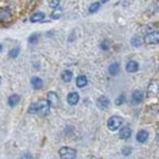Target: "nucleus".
<instances>
[{"label":"nucleus","instance_id":"dca6fc26","mask_svg":"<svg viewBox=\"0 0 159 159\" xmlns=\"http://www.w3.org/2000/svg\"><path fill=\"white\" fill-rule=\"evenodd\" d=\"M44 17H45V15L43 14V12H36V14H33L31 17H30V21L31 22H40V21L44 20Z\"/></svg>","mask_w":159,"mask_h":159},{"label":"nucleus","instance_id":"0eeeda50","mask_svg":"<svg viewBox=\"0 0 159 159\" xmlns=\"http://www.w3.org/2000/svg\"><path fill=\"white\" fill-rule=\"evenodd\" d=\"M109 104H110V102H109V99H108L105 96H102V97H99V98L97 99V107L99 108L100 110H105V109H108Z\"/></svg>","mask_w":159,"mask_h":159},{"label":"nucleus","instance_id":"f257e3e1","mask_svg":"<svg viewBox=\"0 0 159 159\" xmlns=\"http://www.w3.org/2000/svg\"><path fill=\"white\" fill-rule=\"evenodd\" d=\"M50 105L47 100H39L38 103H32L28 108L30 114H39V115H47L49 114Z\"/></svg>","mask_w":159,"mask_h":159},{"label":"nucleus","instance_id":"423d86ee","mask_svg":"<svg viewBox=\"0 0 159 159\" xmlns=\"http://www.w3.org/2000/svg\"><path fill=\"white\" fill-rule=\"evenodd\" d=\"M148 97H154V96H157L159 92V86L158 83L156 82V81H152L151 83H149V86H148Z\"/></svg>","mask_w":159,"mask_h":159},{"label":"nucleus","instance_id":"9d476101","mask_svg":"<svg viewBox=\"0 0 159 159\" xmlns=\"http://www.w3.org/2000/svg\"><path fill=\"white\" fill-rule=\"evenodd\" d=\"M137 70H139V62L131 60V61H129V62L126 64V71H127V72L134 74V72H136Z\"/></svg>","mask_w":159,"mask_h":159},{"label":"nucleus","instance_id":"f03ea898","mask_svg":"<svg viewBox=\"0 0 159 159\" xmlns=\"http://www.w3.org/2000/svg\"><path fill=\"white\" fill-rule=\"evenodd\" d=\"M122 122H124V120H122L121 116L114 115V116L109 118L108 122H107V125H108V129H109L110 131H116L120 126L122 125Z\"/></svg>","mask_w":159,"mask_h":159},{"label":"nucleus","instance_id":"b1692460","mask_svg":"<svg viewBox=\"0 0 159 159\" xmlns=\"http://www.w3.org/2000/svg\"><path fill=\"white\" fill-rule=\"evenodd\" d=\"M38 38H39V36H38L37 33H36V34H32V36H30V38H28V43L34 44V43L38 42Z\"/></svg>","mask_w":159,"mask_h":159},{"label":"nucleus","instance_id":"393cba45","mask_svg":"<svg viewBox=\"0 0 159 159\" xmlns=\"http://www.w3.org/2000/svg\"><path fill=\"white\" fill-rule=\"evenodd\" d=\"M124 100H125V94H120L119 97L115 99V104L116 105H121L124 103Z\"/></svg>","mask_w":159,"mask_h":159},{"label":"nucleus","instance_id":"f3484780","mask_svg":"<svg viewBox=\"0 0 159 159\" xmlns=\"http://www.w3.org/2000/svg\"><path fill=\"white\" fill-rule=\"evenodd\" d=\"M137 141H139V143H144L147 139H148V132L147 131H144V130H141L139 134H137Z\"/></svg>","mask_w":159,"mask_h":159},{"label":"nucleus","instance_id":"6e6552de","mask_svg":"<svg viewBox=\"0 0 159 159\" xmlns=\"http://www.w3.org/2000/svg\"><path fill=\"white\" fill-rule=\"evenodd\" d=\"M131 127L130 126H124L121 130H120V134H119V137L121 139H129L131 137Z\"/></svg>","mask_w":159,"mask_h":159},{"label":"nucleus","instance_id":"7ed1b4c3","mask_svg":"<svg viewBox=\"0 0 159 159\" xmlns=\"http://www.w3.org/2000/svg\"><path fill=\"white\" fill-rule=\"evenodd\" d=\"M59 154L61 159H75L76 151L71 147H61L59 149Z\"/></svg>","mask_w":159,"mask_h":159},{"label":"nucleus","instance_id":"ddd939ff","mask_svg":"<svg viewBox=\"0 0 159 159\" xmlns=\"http://www.w3.org/2000/svg\"><path fill=\"white\" fill-rule=\"evenodd\" d=\"M20 99L21 98L19 94H11V96L9 97V99H7V104H9L10 107H15V105L19 104Z\"/></svg>","mask_w":159,"mask_h":159},{"label":"nucleus","instance_id":"1a4fd4ad","mask_svg":"<svg viewBox=\"0 0 159 159\" xmlns=\"http://www.w3.org/2000/svg\"><path fill=\"white\" fill-rule=\"evenodd\" d=\"M79 100H80V96L77 92H71V93H69V96H67V103H69L70 105L77 104Z\"/></svg>","mask_w":159,"mask_h":159},{"label":"nucleus","instance_id":"bb28decb","mask_svg":"<svg viewBox=\"0 0 159 159\" xmlns=\"http://www.w3.org/2000/svg\"><path fill=\"white\" fill-rule=\"evenodd\" d=\"M59 2H60V0H52L50 1V7H53V9H57L58 6H59Z\"/></svg>","mask_w":159,"mask_h":159},{"label":"nucleus","instance_id":"9b49d317","mask_svg":"<svg viewBox=\"0 0 159 159\" xmlns=\"http://www.w3.org/2000/svg\"><path fill=\"white\" fill-rule=\"evenodd\" d=\"M143 100V93L141 91H135L132 93V103L134 104H139Z\"/></svg>","mask_w":159,"mask_h":159},{"label":"nucleus","instance_id":"412c9836","mask_svg":"<svg viewBox=\"0 0 159 159\" xmlns=\"http://www.w3.org/2000/svg\"><path fill=\"white\" fill-rule=\"evenodd\" d=\"M99 9H100V2H93V4H91L88 11H89V14H94V12H97Z\"/></svg>","mask_w":159,"mask_h":159},{"label":"nucleus","instance_id":"4be33fe9","mask_svg":"<svg viewBox=\"0 0 159 159\" xmlns=\"http://www.w3.org/2000/svg\"><path fill=\"white\" fill-rule=\"evenodd\" d=\"M62 16V10L60 9V7H57L54 11H53V14H52V19L53 20H58Z\"/></svg>","mask_w":159,"mask_h":159},{"label":"nucleus","instance_id":"2f4dec72","mask_svg":"<svg viewBox=\"0 0 159 159\" xmlns=\"http://www.w3.org/2000/svg\"><path fill=\"white\" fill-rule=\"evenodd\" d=\"M0 84H1V77H0Z\"/></svg>","mask_w":159,"mask_h":159},{"label":"nucleus","instance_id":"a878e982","mask_svg":"<svg viewBox=\"0 0 159 159\" xmlns=\"http://www.w3.org/2000/svg\"><path fill=\"white\" fill-rule=\"evenodd\" d=\"M121 152H122V154H124V156H130V154H131V152H132V149H131V147H124Z\"/></svg>","mask_w":159,"mask_h":159},{"label":"nucleus","instance_id":"20e7f679","mask_svg":"<svg viewBox=\"0 0 159 159\" xmlns=\"http://www.w3.org/2000/svg\"><path fill=\"white\" fill-rule=\"evenodd\" d=\"M143 42H146L147 44H156V43H159V32H149L144 36L143 38Z\"/></svg>","mask_w":159,"mask_h":159},{"label":"nucleus","instance_id":"5701e85b","mask_svg":"<svg viewBox=\"0 0 159 159\" xmlns=\"http://www.w3.org/2000/svg\"><path fill=\"white\" fill-rule=\"evenodd\" d=\"M142 42H143V39H142L141 37H139V36H136V37H134V38L131 39V44H132L134 47H139V45L142 44Z\"/></svg>","mask_w":159,"mask_h":159},{"label":"nucleus","instance_id":"7c9ffc66","mask_svg":"<svg viewBox=\"0 0 159 159\" xmlns=\"http://www.w3.org/2000/svg\"><path fill=\"white\" fill-rule=\"evenodd\" d=\"M1 49H2V47H1V44H0V52H1Z\"/></svg>","mask_w":159,"mask_h":159},{"label":"nucleus","instance_id":"aec40b11","mask_svg":"<svg viewBox=\"0 0 159 159\" xmlns=\"http://www.w3.org/2000/svg\"><path fill=\"white\" fill-rule=\"evenodd\" d=\"M19 54H20V48H19V47H16V48H12V49L9 52V57H10L11 59H15V58H17V57H19Z\"/></svg>","mask_w":159,"mask_h":159},{"label":"nucleus","instance_id":"c756f323","mask_svg":"<svg viewBox=\"0 0 159 159\" xmlns=\"http://www.w3.org/2000/svg\"><path fill=\"white\" fill-rule=\"evenodd\" d=\"M100 1H102V2H108L109 0H100Z\"/></svg>","mask_w":159,"mask_h":159},{"label":"nucleus","instance_id":"a211bd4d","mask_svg":"<svg viewBox=\"0 0 159 159\" xmlns=\"http://www.w3.org/2000/svg\"><path fill=\"white\" fill-rule=\"evenodd\" d=\"M87 77L84 76V75H81V76H79L77 79H76V86L77 87H80V88H83L84 86H87Z\"/></svg>","mask_w":159,"mask_h":159},{"label":"nucleus","instance_id":"4468645a","mask_svg":"<svg viewBox=\"0 0 159 159\" xmlns=\"http://www.w3.org/2000/svg\"><path fill=\"white\" fill-rule=\"evenodd\" d=\"M31 83H32V87L34 89H40L43 87V80L39 79V77H32Z\"/></svg>","mask_w":159,"mask_h":159},{"label":"nucleus","instance_id":"f8f14e48","mask_svg":"<svg viewBox=\"0 0 159 159\" xmlns=\"http://www.w3.org/2000/svg\"><path fill=\"white\" fill-rule=\"evenodd\" d=\"M11 17V12L9 9H0V21H7Z\"/></svg>","mask_w":159,"mask_h":159},{"label":"nucleus","instance_id":"6ab92c4d","mask_svg":"<svg viewBox=\"0 0 159 159\" xmlns=\"http://www.w3.org/2000/svg\"><path fill=\"white\" fill-rule=\"evenodd\" d=\"M61 79H62L64 82H70L72 80V72L70 70H65L62 72V75H61Z\"/></svg>","mask_w":159,"mask_h":159},{"label":"nucleus","instance_id":"cd10ccee","mask_svg":"<svg viewBox=\"0 0 159 159\" xmlns=\"http://www.w3.org/2000/svg\"><path fill=\"white\" fill-rule=\"evenodd\" d=\"M100 48H102L103 50H107V49L109 48V43H108L107 40H104V42H102V44H100Z\"/></svg>","mask_w":159,"mask_h":159},{"label":"nucleus","instance_id":"2eb2a0df","mask_svg":"<svg viewBox=\"0 0 159 159\" xmlns=\"http://www.w3.org/2000/svg\"><path fill=\"white\" fill-rule=\"evenodd\" d=\"M108 71H109V74H110V75H113V76L118 75V74H119V71H120V65L118 64V62H113V64L109 66Z\"/></svg>","mask_w":159,"mask_h":159},{"label":"nucleus","instance_id":"39448f33","mask_svg":"<svg viewBox=\"0 0 159 159\" xmlns=\"http://www.w3.org/2000/svg\"><path fill=\"white\" fill-rule=\"evenodd\" d=\"M47 102L49 103L50 107H58V104H59V97H58V94L55 92H48Z\"/></svg>","mask_w":159,"mask_h":159},{"label":"nucleus","instance_id":"c85d7f7f","mask_svg":"<svg viewBox=\"0 0 159 159\" xmlns=\"http://www.w3.org/2000/svg\"><path fill=\"white\" fill-rule=\"evenodd\" d=\"M21 159H32V156H31L30 153H25V154L21 157Z\"/></svg>","mask_w":159,"mask_h":159}]
</instances>
